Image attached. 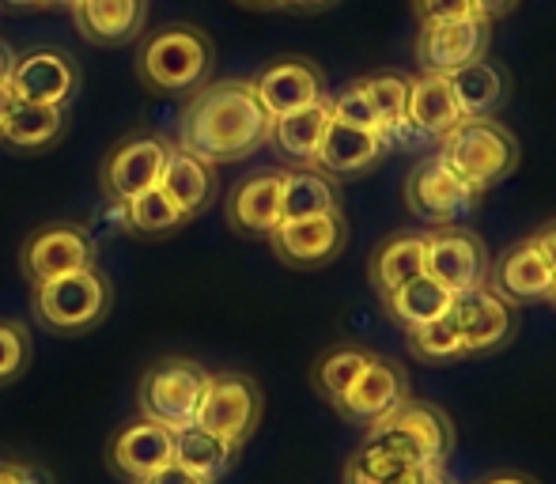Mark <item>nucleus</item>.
Segmentation results:
<instances>
[{
    "label": "nucleus",
    "mask_w": 556,
    "mask_h": 484,
    "mask_svg": "<svg viewBox=\"0 0 556 484\" xmlns=\"http://www.w3.org/2000/svg\"><path fill=\"white\" fill-rule=\"evenodd\" d=\"M269 129L273 118L265 114L254 84L208 80L186 103L175 144L208 167H220V163L247 160L250 152L269 144Z\"/></svg>",
    "instance_id": "f257e3e1"
},
{
    "label": "nucleus",
    "mask_w": 556,
    "mask_h": 484,
    "mask_svg": "<svg viewBox=\"0 0 556 484\" xmlns=\"http://www.w3.org/2000/svg\"><path fill=\"white\" fill-rule=\"evenodd\" d=\"M216 46L201 27L170 23L148 35L137 50V76L163 95H193L213 80Z\"/></svg>",
    "instance_id": "f03ea898"
},
{
    "label": "nucleus",
    "mask_w": 556,
    "mask_h": 484,
    "mask_svg": "<svg viewBox=\"0 0 556 484\" xmlns=\"http://www.w3.org/2000/svg\"><path fill=\"white\" fill-rule=\"evenodd\" d=\"M435 155L469 186L484 193L515 175L522 160L519 137L496 118H462L451 132L435 144Z\"/></svg>",
    "instance_id": "7ed1b4c3"
},
{
    "label": "nucleus",
    "mask_w": 556,
    "mask_h": 484,
    "mask_svg": "<svg viewBox=\"0 0 556 484\" xmlns=\"http://www.w3.org/2000/svg\"><path fill=\"white\" fill-rule=\"evenodd\" d=\"M364 443L405 466H443L454 450V424L440 405L405 397L394 412L367 428Z\"/></svg>",
    "instance_id": "20e7f679"
},
{
    "label": "nucleus",
    "mask_w": 556,
    "mask_h": 484,
    "mask_svg": "<svg viewBox=\"0 0 556 484\" xmlns=\"http://www.w3.org/2000/svg\"><path fill=\"white\" fill-rule=\"evenodd\" d=\"M114 288L99 265L35 284V318L53 333H88L111 315Z\"/></svg>",
    "instance_id": "39448f33"
},
{
    "label": "nucleus",
    "mask_w": 556,
    "mask_h": 484,
    "mask_svg": "<svg viewBox=\"0 0 556 484\" xmlns=\"http://www.w3.org/2000/svg\"><path fill=\"white\" fill-rule=\"evenodd\" d=\"M208 371L198 360H186V356H167L155 367H148L144 379L137 390L140 417L155 420V424L170 428H190L198 417L201 394H205Z\"/></svg>",
    "instance_id": "423d86ee"
},
{
    "label": "nucleus",
    "mask_w": 556,
    "mask_h": 484,
    "mask_svg": "<svg viewBox=\"0 0 556 484\" xmlns=\"http://www.w3.org/2000/svg\"><path fill=\"white\" fill-rule=\"evenodd\" d=\"M262 412H265L262 386H257L250 374H242V371L213 374L208 371L205 394H201L193 424L220 435V440H227L231 447L242 450V443H247L250 435L257 432V424H262Z\"/></svg>",
    "instance_id": "0eeeda50"
},
{
    "label": "nucleus",
    "mask_w": 556,
    "mask_h": 484,
    "mask_svg": "<svg viewBox=\"0 0 556 484\" xmlns=\"http://www.w3.org/2000/svg\"><path fill=\"white\" fill-rule=\"evenodd\" d=\"M96 262H99L96 235L84 224H68V220L42 224L38 231H30L20 250V269L30 280V288L65 277V272L91 269Z\"/></svg>",
    "instance_id": "6e6552de"
},
{
    "label": "nucleus",
    "mask_w": 556,
    "mask_h": 484,
    "mask_svg": "<svg viewBox=\"0 0 556 484\" xmlns=\"http://www.w3.org/2000/svg\"><path fill=\"white\" fill-rule=\"evenodd\" d=\"M492 257L481 235L458 228H440L425 235V272L443 284L451 295L473 292V288L489 284Z\"/></svg>",
    "instance_id": "1a4fd4ad"
},
{
    "label": "nucleus",
    "mask_w": 556,
    "mask_h": 484,
    "mask_svg": "<svg viewBox=\"0 0 556 484\" xmlns=\"http://www.w3.org/2000/svg\"><path fill=\"white\" fill-rule=\"evenodd\" d=\"M477 201H481V193L469 190L435 152L425 155L409 170V178H405V205H409V213L428 224H440V228L469 216L477 208Z\"/></svg>",
    "instance_id": "9d476101"
},
{
    "label": "nucleus",
    "mask_w": 556,
    "mask_h": 484,
    "mask_svg": "<svg viewBox=\"0 0 556 484\" xmlns=\"http://www.w3.org/2000/svg\"><path fill=\"white\" fill-rule=\"evenodd\" d=\"M167 152L170 140L152 137V132H137V137L114 144L111 155L103 160V170H99L103 193L117 201V205H129L132 198L160 186L163 167H167Z\"/></svg>",
    "instance_id": "9b49d317"
},
{
    "label": "nucleus",
    "mask_w": 556,
    "mask_h": 484,
    "mask_svg": "<svg viewBox=\"0 0 556 484\" xmlns=\"http://www.w3.org/2000/svg\"><path fill=\"white\" fill-rule=\"evenodd\" d=\"M492 46V23L466 15V20H451V23H428L417 35V65L425 68V76H451L458 68L484 61Z\"/></svg>",
    "instance_id": "f8f14e48"
},
{
    "label": "nucleus",
    "mask_w": 556,
    "mask_h": 484,
    "mask_svg": "<svg viewBox=\"0 0 556 484\" xmlns=\"http://www.w3.org/2000/svg\"><path fill=\"white\" fill-rule=\"evenodd\" d=\"M349 242V220L344 213L303 216V220H280V228L269 235V246L277 262H285L295 272H311L330 265Z\"/></svg>",
    "instance_id": "ddd939ff"
},
{
    "label": "nucleus",
    "mask_w": 556,
    "mask_h": 484,
    "mask_svg": "<svg viewBox=\"0 0 556 484\" xmlns=\"http://www.w3.org/2000/svg\"><path fill=\"white\" fill-rule=\"evenodd\" d=\"M451 315L458 322L462 353L466 356H489L496 348H504L519 330V307L507 300H500L489 284L473 288V292L454 295Z\"/></svg>",
    "instance_id": "4468645a"
},
{
    "label": "nucleus",
    "mask_w": 556,
    "mask_h": 484,
    "mask_svg": "<svg viewBox=\"0 0 556 484\" xmlns=\"http://www.w3.org/2000/svg\"><path fill=\"white\" fill-rule=\"evenodd\" d=\"M405 397H409V374H405V367L371 353L367 367L356 374V382L337 397L333 409H337V417L349 420V424L371 428V424H379L387 412H394Z\"/></svg>",
    "instance_id": "2eb2a0df"
},
{
    "label": "nucleus",
    "mask_w": 556,
    "mask_h": 484,
    "mask_svg": "<svg viewBox=\"0 0 556 484\" xmlns=\"http://www.w3.org/2000/svg\"><path fill=\"white\" fill-rule=\"evenodd\" d=\"M15 103H42V106H68V99L80 91V65L65 50L38 46L15 58L8 76Z\"/></svg>",
    "instance_id": "dca6fc26"
},
{
    "label": "nucleus",
    "mask_w": 556,
    "mask_h": 484,
    "mask_svg": "<svg viewBox=\"0 0 556 484\" xmlns=\"http://www.w3.org/2000/svg\"><path fill=\"white\" fill-rule=\"evenodd\" d=\"M250 84H254L257 99H262V106H265L269 118H285V114L303 111V106L326 99L323 95V88H326L323 68L307 58H277L273 65H265Z\"/></svg>",
    "instance_id": "f3484780"
},
{
    "label": "nucleus",
    "mask_w": 556,
    "mask_h": 484,
    "mask_svg": "<svg viewBox=\"0 0 556 484\" xmlns=\"http://www.w3.org/2000/svg\"><path fill=\"white\" fill-rule=\"evenodd\" d=\"M106 462L122 481L140 484L152 477L155 470H163L167 462H175V432L155 420L140 417L137 424L122 428L106 447Z\"/></svg>",
    "instance_id": "a211bd4d"
},
{
    "label": "nucleus",
    "mask_w": 556,
    "mask_h": 484,
    "mask_svg": "<svg viewBox=\"0 0 556 484\" xmlns=\"http://www.w3.org/2000/svg\"><path fill=\"white\" fill-rule=\"evenodd\" d=\"M280 182H285V170H254L235 186L231 198H227V224H231L235 235L269 242V235L285 220Z\"/></svg>",
    "instance_id": "6ab92c4d"
},
{
    "label": "nucleus",
    "mask_w": 556,
    "mask_h": 484,
    "mask_svg": "<svg viewBox=\"0 0 556 484\" xmlns=\"http://www.w3.org/2000/svg\"><path fill=\"white\" fill-rule=\"evenodd\" d=\"M556 284V272L545 265V257L538 254V246L530 239L515 242L504 250L500 262H492L489 269V288L500 300L527 307V303H549Z\"/></svg>",
    "instance_id": "aec40b11"
},
{
    "label": "nucleus",
    "mask_w": 556,
    "mask_h": 484,
    "mask_svg": "<svg viewBox=\"0 0 556 484\" xmlns=\"http://www.w3.org/2000/svg\"><path fill=\"white\" fill-rule=\"evenodd\" d=\"M387 152H390V144L382 132L356 129V125H344V122L330 118L326 137L315 155V170L330 175L333 182L337 178H356V175H367Z\"/></svg>",
    "instance_id": "412c9836"
},
{
    "label": "nucleus",
    "mask_w": 556,
    "mask_h": 484,
    "mask_svg": "<svg viewBox=\"0 0 556 484\" xmlns=\"http://www.w3.org/2000/svg\"><path fill=\"white\" fill-rule=\"evenodd\" d=\"M76 30L91 46H125L148 23V0H76Z\"/></svg>",
    "instance_id": "4be33fe9"
},
{
    "label": "nucleus",
    "mask_w": 556,
    "mask_h": 484,
    "mask_svg": "<svg viewBox=\"0 0 556 484\" xmlns=\"http://www.w3.org/2000/svg\"><path fill=\"white\" fill-rule=\"evenodd\" d=\"M163 193L175 201L178 208L186 213V220L201 216L216 198V167L201 163L198 155L182 152L178 144H170L167 152V167H163V178H160Z\"/></svg>",
    "instance_id": "5701e85b"
},
{
    "label": "nucleus",
    "mask_w": 556,
    "mask_h": 484,
    "mask_svg": "<svg viewBox=\"0 0 556 484\" xmlns=\"http://www.w3.org/2000/svg\"><path fill=\"white\" fill-rule=\"evenodd\" d=\"M330 99H318V103L292 111L285 118H273L269 144H277V152L285 155L292 167H315L318 144L326 137V125H330Z\"/></svg>",
    "instance_id": "b1692460"
},
{
    "label": "nucleus",
    "mask_w": 556,
    "mask_h": 484,
    "mask_svg": "<svg viewBox=\"0 0 556 484\" xmlns=\"http://www.w3.org/2000/svg\"><path fill=\"white\" fill-rule=\"evenodd\" d=\"M420 272H425V235H413V231L390 235L382 246H375L371 262H367V277H371L379 300H387L390 292L409 284Z\"/></svg>",
    "instance_id": "393cba45"
},
{
    "label": "nucleus",
    "mask_w": 556,
    "mask_h": 484,
    "mask_svg": "<svg viewBox=\"0 0 556 484\" xmlns=\"http://www.w3.org/2000/svg\"><path fill=\"white\" fill-rule=\"evenodd\" d=\"M458 103L462 118H496L507 103V76L489 61H473V65L458 68L446 76Z\"/></svg>",
    "instance_id": "a878e982"
},
{
    "label": "nucleus",
    "mask_w": 556,
    "mask_h": 484,
    "mask_svg": "<svg viewBox=\"0 0 556 484\" xmlns=\"http://www.w3.org/2000/svg\"><path fill=\"white\" fill-rule=\"evenodd\" d=\"M462 122V111L454 103V91L446 84V76H420V80H409V125L420 129L428 140H440L454 125Z\"/></svg>",
    "instance_id": "bb28decb"
},
{
    "label": "nucleus",
    "mask_w": 556,
    "mask_h": 484,
    "mask_svg": "<svg viewBox=\"0 0 556 484\" xmlns=\"http://www.w3.org/2000/svg\"><path fill=\"white\" fill-rule=\"evenodd\" d=\"M280 213H285V220L341 213V190H337V182L330 175H323V170H315V167L285 170V182H280Z\"/></svg>",
    "instance_id": "cd10ccee"
},
{
    "label": "nucleus",
    "mask_w": 556,
    "mask_h": 484,
    "mask_svg": "<svg viewBox=\"0 0 556 484\" xmlns=\"http://www.w3.org/2000/svg\"><path fill=\"white\" fill-rule=\"evenodd\" d=\"M451 303H454V295L446 292L443 284H435L428 272H420L409 284L390 292L387 300H382V307H387V315L394 318L402 330H417V326L432 322V318L451 315Z\"/></svg>",
    "instance_id": "c85d7f7f"
},
{
    "label": "nucleus",
    "mask_w": 556,
    "mask_h": 484,
    "mask_svg": "<svg viewBox=\"0 0 556 484\" xmlns=\"http://www.w3.org/2000/svg\"><path fill=\"white\" fill-rule=\"evenodd\" d=\"M239 458V447H231L220 435L205 432V428L190 424L175 432V462L186 466L190 473H198L201 481L216 484Z\"/></svg>",
    "instance_id": "c756f323"
},
{
    "label": "nucleus",
    "mask_w": 556,
    "mask_h": 484,
    "mask_svg": "<svg viewBox=\"0 0 556 484\" xmlns=\"http://www.w3.org/2000/svg\"><path fill=\"white\" fill-rule=\"evenodd\" d=\"M65 137V106H42V103H15L8 114L0 140L23 152H42Z\"/></svg>",
    "instance_id": "7c9ffc66"
},
{
    "label": "nucleus",
    "mask_w": 556,
    "mask_h": 484,
    "mask_svg": "<svg viewBox=\"0 0 556 484\" xmlns=\"http://www.w3.org/2000/svg\"><path fill=\"white\" fill-rule=\"evenodd\" d=\"M359 88H364L367 103H371L375 118H379L382 137L390 144V137L409 125V76L394 73V68H379V73L364 76Z\"/></svg>",
    "instance_id": "2f4dec72"
},
{
    "label": "nucleus",
    "mask_w": 556,
    "mask_h": 484,
    "mask_svg": "<svg viewBox=\"0 0 556 484\" xmlns=\"http://www.w3.org/2000/svg\"><path fill=\"white\" fill-rule=\"evenodd\" d=\"M122 208H125V231L144 239H163L186 224V213L163 193V186H152V190H144L140 198H132Z\"/></svg>",
    "instance_id": "473e14b6"
},
{
    "label": "nucleus",
    "mask_w": 556,
    "mask_h": 484,
    "mask_svg": "<svg viewBox=\"0 0 556 484\" xmlns=\"http://www.w3.org/2000/svg\"><path fill=\"white\" fill-rule=\"evenodd\" d=\"M367 360H371V353L359 345H337L330 353H323L311 367V386L318 390V394L326 397V402H337V397L344 394V390L356 382V374L364 371Z\"/></svg>",
    "instance_id": "72a5a7b5"
},
{
    "label": "nucleus",
    "mask_w": 556,
    "mask_h": 484,
    "mask_svg": "<svg viewBox=\"0 0 556 484\" xmlns=\"http://www.w3.org/2000/svg\"><path fill=\"white\" fill-rule=\"evenodd\" d=\"M405 341H409V353H413V360H417V364H454V360H466L454 315L432 318V322L417 326V330H405Z\"/></svg>",
    "instance_id": "f704fd0d"
},
{
    "label": "nucleus",
    "mask_w": 556,
    "mask_h": 484,
    "mask_svg": "<svg viewBox=\"0 0 556 484\" xmlns=\"http://www.w3.org/2000/svg\"><path fill=\"white\" fill-rule=\"evenodd\" d=\"M30 364V333L20 322H0V386L15 382Z\"/></svg>",
    "instance_id": "c9c22d12"
},
{
    "label": "nucleus",
    "mask_w": 556,
    "mask_h": 484,
    "mask_svg": "<svg viewBox=\"0 0 556 484\" xmlns=\"http://www.w3.org/2000/svg\"><path fill=\"white\" fill-rule=\"evenodd\" d=\"M330 114H333L337 122H344V125H356V129L382 132L379 129V118H375L371 103H367V95H364V88H359V80L349 84V88H344L337 99H330Z\"/></svg>",
    "instance_id": "e433bc0d"
},
{
    "label": "nucleus",
    "mask_w": 556,
    "mask_h": 484,
    "mask_svg": "<svg viewBox=\"0 0 556 484\" xmlns=\"http://www.w3.org/2000/svg\"><path fill=\"white\" fill-rule=\"evenodd\" d=\"M413 15H417L420 27L466 20V15H473V0H413Z\"/></svg>",
    "instance_id": "4c0bfd02"
},
{
    "label": "nucleus",
    "mask_w": 556,
    "mask_h": 484,
    "mask_svg": "<svg viewBox=\"0 0 556 484\" xmlns=\"http://www.w3.org/2000/svg\"><path fill=\"white\" fill-rule=\"evenodd\" d=\"M0 484H50V477L27 462H0Z\"/></svg>",
    "instance_id": "58836bf2"
},
{
    "label": "nucleus",
    "mask_w": 556,
    "mask_h": 484,
    "mask_svg": "<svg viewBox=\"0 0 556 484\" xmlns=\"http://www.w3.org/2000/svg\"><path fill=\"white\" fill-rule=\"evenodd\" d=\"M140 484H208V481H201L198 473H190L186 466H178V462H167L163 470H155L152 477H144Z\"/></svg>",
    "instance_id": "ea45409f"
},
{
    "label": "nucleus",
    "mask_w": 556,
    "mask_h": 484,
    "mask_svg": "<svg viewBox=\"0 0 556 484\" xmlns=\"http://www.w3.org/2000/svg\"><path fill=\"white\" fill-rule=\"evenodd\" d=\"M522 0H473V15L484 23H496V20H507Z\"/></svg>",
    "instance_id": "a19ab883"
},
{
    "label": "nucleus",
    "mask_w": 556,
    "mask_h": 484,
    "mask_svg": "<svg viewBox=\"0 0 556 484\" xmlns=\"http://www.w3.org/2000/svg\"><path fill=\"white\" fill-rule=\"evenodd\" d=\"M530 242L538 246V254L545 257V265L556 272V220H549V224H542V228L530 235Z\"/></svg>",
    "instance_id": "79ce46f5"
},
{
    "label": "nucleus",
    "mask_w": 556,
    "mask_h": 484,
    "mask_svg": "<svg viewBox=\"0 0 556 484\" xmlns=\"http://www.w3.org/2000/svg\"><path fill=\"white\" fill-rule=\"evenodd\" d=\"M15 58H20V53H15L12 46L4 42V38H0V84H4L8 76H12V68H15Z\"/></svg>",
    "instance_id": "37998d69"
},
{
    "label": "nucleus",
    "mask_w": 556,
    "mask_h": 484,
    "mask_svg": "<svg viewBox=\"0 0 556 484\" xmlns=\"http://www.w3.org/2000/svg\"><path fill=\"white\" fill-rule=\"evenodd\" d=\"M12 106H15V95H12V84H0V129H4V122H8V114H12Z\"/></svg>",
    "instance_id": "c03bdc74"
},
{
    "label": "nucleus",
    "mask_w": 556,
    "mask_h": 484,
    "mask_svg": "<svg viewBox=\"0 0 556 484\" xmlns=\"http://www.w3.org/2000/svg\"><path fill=\"white\" fill-rule=\"evenodd\" d=\"M242 8H254V12H277V8H288V0H235Z\"/></svg>",
    "instance_id": "a18cd8bd"
},
{
    "label": "nucleus",
    "mask_w": 556,
    "mask_h": 484,
    "mask_svg": "<svg viewBox=\"0 0 556 484\" xmlns=\"http://www.w3.org/2000/svg\"><path fill=\"white\" fill-rule=\"evenodd\" d=\"M330 4H337V0H288V8H300V12H323Z\"/></svg>",
    "instance_id": "49530a36"
},
{
    "label": "nucleus",
    "mask_w": 556,
    "mask_h": 484,
    "mask_svg": "<svg viewBox=\"0 0 556 484\" xmlns=\"http://www.w3.org/2000/svg\"><path fill=\"white\" fill-rule=\"evenodd\" d=\"M481 484H534V481L522 477V473H496V477H484Z\"/></svg>",
    "instance_id": "de8ad7c7"
},
{
    "label": "nucleus",
    "mask_w": 556,
    "mask_h": 484,
    "mask_svg": "<svg viewBox=\"0 0 556 484\" xmlns=\"http://www.w3.org/2000/svg\"><path fill=\"white\" fill-rule=\"evenodd\" d=\"M8 8H35V4H46V0H0Z\"/></svg>",
    "instance_id": "09e8293b"
},
{
    "label": "nucleus",
    "mask_w": 556,
    "mask_h": 484,
    "mask_svg": "<svg viewBox=\"0 0 556 484\" xmlns=\"http://www.w3.org/2000/svg\"><path fill=\"white\" fill-rule=\"evenodd\" d=\"M425 484H451V481L443 477V466H440V470H432V473H428V481H425Z\"/></svg>",
    "instance_id": "8fccbe9b"
},
{
    "label": "nucleus",
    "mask_w": 556,
    "mask_h": 484,
    "mask_svg": "<svg viewBox=\"0 0 556 484\" xmlns=\"http://www.w3.org/2000/svg\"><path fill=\"white\" fill-rule=\"evenodd\" d=\"M46 4H61V8H76V0H46Z\"/></svg>",
    "instance_id": "3c124183"
},
{
    "label": "nucleus",
    "mask_w": 556,
    "mask_h": 484,
    "mask_svg": "<svg viewBox=\"0 0 556 484\" xmlns=\"http://www.w3.org/2000/svg\"><path fill=\"white\" fill-rule=\"evenodd\" d=\"M549 303H553V307H556V284H553V295H549Z\"/></svg>",
    "instance_id": "603ef678"
}]
</instances>
